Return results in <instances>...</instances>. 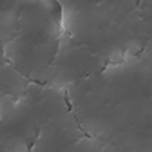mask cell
Wrapping results in <instances>:
<instances>
[{
    "label": "cell",
    "mask_w": 152,
    "mask_h": 152,
    "mask_svg": "<svg viewBox=\"0 0 152 152\" xmlns=\"http://www.w3.org/2000/svg\"><path fill=\"white\" fill-rule=\"evenodd\" d=\"M38 134H40V129H36V130H34V136H33V140L27 143V150H33V145L36 143V138H38Z\"/></svg>",
    "instance_id": "6da1fadb"
}]
</instances>
